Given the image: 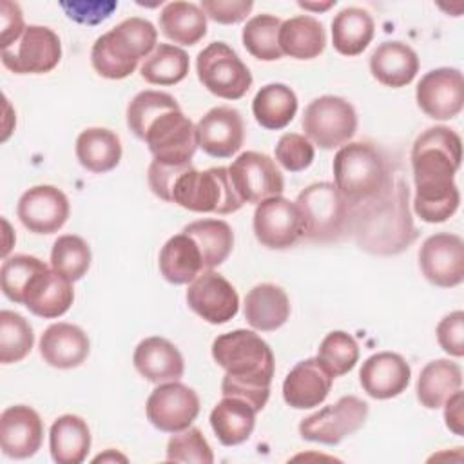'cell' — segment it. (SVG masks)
<instances>
[{
    "mask_svg": "<svg viewBox=\"0 0 464 464\" xmlns=\"http://www.w3.org/2000/svg\"><path fill=\"white\" fill-rule=\"evenodd\" d=\"M132 362L141 377L156 384L179 381L185 372L181 352L170 341L156 335L140 341Z\"/></svg>",
    "mask_w": 464,
    "mask_h": 464,
    "instance_id": "d4e9b609",
    "label": "cell"
},
{
    "mask_svg": "<svg viewBox=\"0 0 464 464\" xmlns=\"http://www.w3.org/2000/svg\"><path fill=\"white\" fill-rule=\"evenodd\" d=\"M72 301H74V290L71 281L53 270L47 283L42 286V290L34 295V299L25 308L38 317L56 319L71 308Z\"/></svg>",
    "mask_w": 464,
    "mask_h": 464,
    "instance_id": "ee69618b",
    "label": "cell"
},
{
    "mask_svg": "<svg viewBox=\"0 0 464 464\" xmlns=\"http://www.w3.org/2000/svg\"><path fill=\"white\" fill-rule=\"evenodd\" d=\"M199 7L214 22L230 25L243 22L250 14L254 4L250 0H203Z\"/></svg>",
    "mask_w": 464,
    "mask_h": 464,
    "instance_id": "f907efd6",
    "label": "cell"
},
{
    "mask_svg": "<svg viewBox=\"0 0 464 464\" xmlns=\"http://www.w3.org/2000/svg\"><path fill=\"white\" fill-rule=\"evenodd\" d=\"M2 16V49H7L13 45L25 31L27 25H24V14L16 2L4 0L0 7Z\"/></svg>",
    "mask_w": 464,
    "mask_h": 464,
    "instance_id": "f5cc1de1",
    "label": "cell"
},
{
    "mask_svg": "<svg viewBox=\"0 0 464 464\" xmlns=\"http://www.w3.org/2000/svg\"><path fill=\"white\" fill-rule=\"evenodd\" d=\"M350 234L368 254L397 256L404 252L417 239L408 185L402 179H393L381 196L353 207Z\"/></svg>",
    "mask_w": 464,
    "mask_h": 464,
    "instance_id": "3957f363",
    "label": "cell"
},
{
    "mask_svg": "<svg viewBox=\"0 0 464 464\" xmlns=\"http://www.w3.org/2000/svg\"><path fill=\"white\" fill-rule=\"evenodd\" d=\"M304 136L321 149L346 145L357 130V114L350 102L341 96L324 94L312 100L301 120Z\"/></svg>",
    "mask_w": 464,
    "mask_h": 464,
    "instance_id": "ba28073f",
    "label": "cell"
},
{
    "mask_svg": "<svg viewBox=\"0 0 464 464\" xmlns=\"http://www.w3.org/2000/svg\"><path fill=\"white\" fill-rule=\"evenodd\" d=\"M334 377L317 357L299 361L283 381V399L290 408L306 410L319 406L330 393Z\"/></svg>",
    "mask_w": 464,
    "mask_h": 464,
    "instance_id": "603a6c76",
    "label": "cell"
},
{
    "mask_svg": "<svg viewBox=\"0 0 464 464\" xmlns=\"http://www.w3.org/2000/svg\"><path fill=\"white\" fill-rule=\"evenodd\" d=\"M89 350L87 334L71 323H54L40 337V355L53 368H76L87 359Z\"/></svg>",
    "mask_w": 464,
    "mask_h": 464,
    "instance_id": "cb8c5ba5",
    "label": "cell"
},
{
    "mask_svg": "<svg viewBox=\"0 0 464 464\" xmlns=\"http://www.w3.org/2000/svg\"><path fill=\"white\" fill-rule=\"evenodd\" d=\"M80 165L94 174L112 170L121 160V141L116 132L103 127H89L76 138Z\"/></svg>",
    "mask_w": 464,
    "mask_h": 464,
    "instance_id": "1f68e13d",
    "label": "cell"
},
{
    "mask_svg": "<svg viewBox=\"0 0 464 464\" xmlns=\"http://www.w3.org/2000/svg\"><path fill=\"white\" fill-rule=\"evenodd\" d=\"M167 460L212 464V450L198 428H187L174 433L167 442Z\"/></svg>",
    "mask_w": 464,
    "mask_h": 464,
    "instance_id": "bcb514c9",
    "label": "cell"
},
{
    "mask_svg": "<svg viewBox=\"0 0 464 464\" xmlns=\"http://www.w3.org/2000/svg\"><path fill=\"white\" fill-rule=\"evenodd\" d=\"M192 163L187 165H163L160 161H154L149 165V172H147V179H149V187L150 190L170 203V190L176 183V179L187 170L190 169Z\"/></svg>",
    "mask_w": 464,
    "mask_h": 464,
    "instance_id": "816d5d0a",
    "label": "cell"
},
{
    "mask_svg": "<svg viewBox=\"0 0 464 464\" xmlns=\"http://www.w3.org/2000/svg\"><path fill=\"white\" fill-rule=\"evenodd\" d=\"M188 54L172 44H160L143 60L141 78L152 85H174L188 74Z\"/></svg>",
    "mask_w": 464,
    "mask_h": 464,
    "instance_id": "74e56055",
    "label": "cell"
},
{
    "mask_svg": "<svg viewBox=\"0 0 464 464\" xmlns=\"http://www.w3.org/2000/svg\"><path fill=\"white\" fill-rule=\"evenodd\" d=\"M332 169L334 185L352 207L375 199L393 181L384 154L368 141L343 145L334 156Z\"/></svg>",
    "mask_w": 464,
    "mask_h": 464,
    "instance_id": "277c9868",
    "label": "cell"
},
{
    "mask_svg": "<svg viewBox=\"0 0 464 464\" xmlns=\"http://www.w3.org/2000/svg\"><path fill=\"white\" fill-rule=\"evenodd\" d=\"M60 7L65 14L78 24L96 25L107 20L118 7L114 0H72V2H60Z\"/></svg>",
    "mask_w": 464,
    "mask_h": 464,
    "instance_id": "c3c4849f",
    "label": "cell"
},
{
    "mask_svg": "<svg viewBox=\"0 0 464 464\" xmlns=\"http://www.w3.org/2000/svg\"><path fill=\"white\" fill-rule=\"evenodd\" d=\"M281 20L274 14H257L246 22L241 33L245 49L257 60L274 62L283 56L279 47Z\"/></svg>",
    "mask_w": 464,
    "mask_h": 464,
    "instance_id": "ab89813d",
    "label": "cell"
},
{
    "mask_svg": "<svg viewBox=\"0 0 464 464\" xmlns=\"http://www.w3.org/2000/svg\"><path fill=\"white\" fill-rule=\"evenodd\" d=\"M187 304L210 324L228 323L239 310L236 288L218 272L203 270L187 290Z\"/></svg>",
    "mask_w": 464,
    "mask_h": 464,
    "instance_id": "ac0fdd59",
    "label": "cell"
},
{
    "mask_svg": "<svg viewBox=\"0 0 464 464\" xmlns=\"http://www.w3.org/2000/svg\"><path fill=\"white\" fill-rule=\"evenodd\" d=\"M160 272L172 285L192 283L205 268L198 245L185 232L172 236L160 250Z\"/></svg>",
    "mask_w": 464,
    "mask_h": 464,
    "instance_id": "83f0119b",
    "label": "cell"
},
{
    "mask_svg": "<svg viewBox=\"0 0 464 464\" xmlns=\"http://www.w3.org/2000/svg\"><path fill=\"white\" fill-rule=\"evenodd\" d=\"M196 71L203 87L223 100H239L252 85L248 67L225 42L208 44L196 58Z\"/></svg>",
    "mask_w": 464,
    "mask_h": 464,
    "instance_id": "30bf717a",
    "label": "cell"
},
{
    "mask_svg": "<svg viewBox=\"0 0 464 464\" xmlns=\"http://www.w3.org/2000/svg\"><path fill=\"white\" fill-rule=\"evenodd\" d=\"M252 112L261 127L268 130L285 129L297 112V96L285 83H268L256 92Z\"/></svg>",
    "mask_w": 464,
    "mask_h": 464,
    "instance_id": "d590c367",
    "label": "cell"
},
{
    "mask_svg": "<svg viewBox=\"0 0 464 464\" xmlns=\"http://www.w3.org/2000/svg\"><path fill=\"white\" fill-rule=\"evenodd\" d=\"M462 160L460 136L444 125L426 129L411 147L413 210L426 223L450 219L460 203L455 174Z\"/></svg>",
    "mask_w": 464,
    "mask_h": 464,
    "instance_id": "6da1fadb",
    "label": "cell"
},
{
    "mask_svg": "<svg viewBox=\"0 0 464 464\" xmlns=\"http://www.w3.org/2000/svg\"><path fill=\"white\" fill-rule=\"evenodd\" d=\"M370 71L386 87H404L419 72V56L404 42H382L370 56Z\"/></svg>",
    "mask_w": 464,
    "mask_h": 464,
    "instance_id": "484cf974",
    "label": "cell"
},
{
    "mask_svg": "<svg viewBox=\"0 0 464 464\" xmlns=\"http://www.w3.org/2000/svg\"><path fill=\"white\" fill-rule=\"evenodd\" d=\"M62 58L58 34L44 25H27L24 34L2 49V63L14 74H44L53 71Z\"/></svg>",
    "mask_w": 464,
    "mask_h": 464,
    "instance_id": "7c38bea8",
    "label": "cell"
},
{
    "mask_svg": "<svg viewBox=\"0 0 464 464\" xmlns=\"http://www.w3.org/2000/svg\"><path fill=\"white\" fill-rule=\"evenodd\" d=\"M91 266V248L87 241L74 234L60 236L51 250V268L71 283L82 279Z\"/></svg>",
    "mask_w": 464,
    "mask_h": 464,
    "instance_id": "60d3db41",
    "label": "cell"
},
{
    "mask_svg": "<svg viewBox=\"0 0 464 464\" xmlns=\"http://www.w3.org/2000/svg\"><path fill=\"white\" fill-rule=\"evenodd\" d=\"M67 196L53 185H36L25 190L16 205L22 225L34 234H54L69 218Z\"/></svg>",
    "mask_w": 464,
    "mask_h": 464,
    "instance_id": "d6986e66",
    "label": "cell"
},
{
    "mask_svg": "<svg viewBox=\"0 0 464 464\" xmlns=\"http://www.w3.org/2000/svg\"><path fill=\"white\" fill-rule=\"evenodd\" d=\"M422 276L435 286L453 288L464 279V241L457 234L437 232L419 250Z\"/></svg>",
    "mask_w": 464,
    "mask_h": 464,
    "instance_id": "9a60e30c",
    "label": "cell"
},
{
    "mask_svg": "<svg viewBox=\"0 0 464 464\" xmlns=\"http://www.w3.org/2000/svg\"><path fill=\"white\" fill-rule=\"evenodd\" d=\"M161 33L181 45H196L207 34V14L192 2H169L160 13Z\"/></svg>",
    "mask_w": 464,
    "mask_h": 464,
    "instance_id": "e575fe53",
    "label": "cell"
},
{
    "mask_svg": "<svg viewBox=\"0 0 464 464\" xmlns=\"http://www.w3.org/2000/svg\"><path fill=\"white\" fill-rule=\"evenodd\" d=\"M147 419L154 428L165 433H178L196 420L199 413V397L198 393L178 382H161L158 384L145 404Z\"/></svg>",
    "mask_w": 464,
    "mask_h": 464,
    "instance_id": "4fadbf2b",
    "label": "cell"
},
{
    "mask_svg": "<svg viewBox=\"0 0 464 464\" xmlns=\"http://www.w3.org/2000/svg\"><path fill=\"white\" fill-rule=\"evenodd\" d=\"M51 457L58 464H80L91 450V431L87 422L72 413L58 417L49 431Z\"/></svg>",
    "mask_w": 464,
    "mask_h": 464,
    "instance_id": "f1b7e54d",
    "label": "cell"
},
{
    "mask_svg": "<svg viewBox=\"0 0 464 464\" xmlns=\"http://www.w3.org/2000/svg\"><path fill=\"white\" fill-rule=\"evenodd\" d=\"M254 234L266 248L283 250L295 245L303 237V221L297 205L283 196L257 203Z\"/></svg>",
    "mask_w": 464,
    "mask_h": 464,
    "instance_id": "2e32d148",
    "label": "cell"
},
{
    "mask_svg": "<svg viewBox=\"0 0 464 464\" xmlns=\"http://www.w3.org/2000/svg\"><path fill=\"white\" fill-rule=\"evenodd\" d=\"M232 185L245 203H261L281 196L285 179L276 161L261 152L246 150L239 154L228 167Z\"/></svg>",
    "mask_w": 464,
    "mask_h": 464,
    "instance_id": "5bb4252c",
    "label": "cell"
},
{
    "mask_svg": "<svg viewBox=\"0 0 464 464\" xmlns=\"http://www.w3.org/2000/svg\"><path fill=\"white\" fill-rule=\"evenodd\" d=\"M103 462V460H127V457H123V455H118V453H112V451H107V453H103V455H98L96 459H94V462Z\"/></svg>",
    "mask_w": 464,
    "mask_h": 464,
    "instance_id": "9f6ffc18",
    "label": "cell"
},
{
    "mask_svg": "<svg viewBox=\"0 0 464 464\" xmlns=\"http://www.w3.org/2000/svg\"><path fill=\"white\" fill-rule=\"evenodd\" d=\"M290 315V301L286 292L272 283L256 285L245 297V319L259 332H274L281 328Z\"/></svg>",
    "mask_w": 464,
    "mask_h": 464,
    "instance_id": "4316f807",
    "label": "cell"
},
{
    "mask_svg": "<svg viewBox=\"0 0 464 464\" xmlns=\"http://www.w3.org/2000/svg\"><path fill=\"white\" fill-rule=\"evenodd\" d=\"M158 42L156 27L140 16H130L96 38L91 49L94 71L109 80L130 76L138 62L147 58Z\"/></svg>",
    "mask_w": 464,
    "mask_h": 464,
    "instance_id": "5b68a950",
    "label": "cell"
},
{
    "mask_svg": "<svg viewBox=\"0 0 464 464\" xmlns=\"http://www.w3.org/2000/svg\"><path fill=\"white\" fill-rule=\"evenodd\" d=\"M375 24L368 11L361 7H344L332 20L334 49L344 56L361 54L373 38Z\"/></svg>",
    "mask_w": 464,
    "mask_h": 464,
    "instance_id": "836d02e7",
    "label": "cell"
},
{
    "mask_svg": "<svg viewBox=\"0 0 464 464\" xmlns=\"http://www.w3.org/2000/svg\"><path fill=\"white\" fill-rule=\"evenodd\" d=\"M437 341L440 348L453 357L464 355V312L455 310L437 324Z\"/></svg>",
    "mask_w": 464,
    "mask_h": 464,
    "instance_id": "681fc988",
    "label": "cell"
},
{
    "mask_svg": "<svg viewBox=\"0 0 464 464\" xmlns=\"http://www.w3.org/2000/svg\"><path fill=\"white\" fill-rule=\"evenodd\" d=\"M326 45L323 24L308 14L288 18L279 29V47L283 54L295 60L317 58Z\"/></svg>",
    "mask_w": 464,
    "mask_h": 464,
    "instance_id": "f546056e",
    "label": "cell"
},
{
    "mask_svg": "<svg viewBox=\"0 0 464 464\" xmlns=\"http://www.w3.org/2000/svg\"><path fill=\"white\" fill-rule=\"evenodd\" d=\"M256 410L236 397H223L210 411V426L223 446H237L254 431Z\"/></svg>",
    "mask_w": 464,
    "mask_h": 464,
    "instance_id": "4dcf8cb0",
    "label": "cell"
},
{
    "mask_svg": "<svg viewBox=\"0 0 464 464\" xmlns=\"http://www.w3.org/2000/svg\"><path fill=\"white\" fill-rule=\"evenodd\" d=\"M212 357L227 372L221 381L223 397L241 399L261 411L276 368L272 348L250 330H234L214 339Z\"/></svg>",
    "mask_w": 464,
    "mask_h": 464,
    "instance_id": "7a4b0ae2",
    "label": "cell"
},
{
    "mask_svg": "<svg viewBox=\"0 0 464 464\" xmlns=\"http://www.w3.org/2000/svg\"><path fill=\"white\" fill-rule=\"evenodd\" d=\"M368 417V404L355 397L344 395L337 402L308 415L299 424V435L304 440L335 446L348 435L361 430Z\"/></svg>",
    "mask_w": 464,
    "mask_h": 464,
    "instance_id": "8fae6325",
    "label": "cell"
},
{
    "mask_svg": "<svg viewBox=\"0 0 464 464\" xmlns=\"http://www.w3.org/2000/svg\"><path fill=\"white\" fill-rule=\"evenodd\" d=\"M170 203L192 212L214 214H232L245 205L232 185L228 167H212L203 172L187 169L170 190Z\"/></svg>",
    "mask_w": 464,
    "mask_h": 464,
    "instance_id": "52a82bcc",
    "label": "cell"
},
{
    "mask_svg": "<svg viewBox=\"0 0 464 464\" xmlns=\"http://www.w3.org/2000/svg\"><path fill=\"white\" fill-rule=\"evenodd\" d=\"M417 105L433 120H451L464 107V78L455 67L426 72L415 91Z\"/></svg>",
    "mask_w": 464,
    "mask_h": 464,
    "instance_id": "e0dca14e",
    "label": "cell"
},
{
    "mask_svg": "<svg viewBox=\"0 0 464 464\" xmlns=\"http://www.w3.org/2000/svg\"><path fill=\"white\" fill-rule=\"evenodd\" d=\"M317 359L334 379L341 377L359 361L357 341L343 330L330 332L319 344Z\"/></svg>",
    "mask_w": 464,
    "mask_h": 464,
    "instance_id": "7bdbcfd3",
    "label": "cell"
},
{
    "mask_svg": "<svg viewBox=\"0 0 464 464\" xmlns=\"http://www.w3.org/2000/svg\"><path fill=\"white\" fill-rule=\"evenodd\" d=\"M198 147L212 158H232L245 141V123L237 109H210L196 125Z\"/></svg>",
    "mask_w": 464,
    "mask_h": 464,
    "instance_id": "ffe728a7",
    "label": "cell"
},
{
    "mask_svg": "<svg viewBox=\"0 0 464 464\" xmlns=\"http://www.w3.org/2000/svg\"><path fill=\"white\" fill-rule=\"evenodd\" d=\"M47 268L49 266L34 256L14 254L5 257L0 268V285L4 295L13 303L24 304L27 292Z\"/></svg>",
    "mask_w": 464,
    "mask_h": 464,
    "instance_id": "f35d334b",
    "label": "cell"
},
{
    "mask_svg": "<svg viewBox=\"0 0 464 464\" xmlns=\"http://www.w3.org/2000/svg\"><path fill=\"white\" fill-rule=\"evenodd\" d=\"M462 386V370L450 359L428 362L417 379V399L428 410L440 408Z\"/></svg>",
    "mask_w": 464,
    "mask_h": 464,
    "instance_id": "d6a6232c",
    "label": "cell"
},
{
    "mask_svg": "<svg viewBox=\"0 0 464 464\" xmlns=\"http://www.w3.org/2000/svg\"><path fill=\"white\" fill-rule=\"evenodd\" d=\"M299 7L303 9H310V11H326L330 9L332 5H335V0H330V2H324V4H310V2H297Z\"/></svg>",
    "mask_w": 464,
    "mask_h": 464,
    "instance_id": "11a10c76",
    "label": "cell"
},
{
    "mask_svg": "<svg viewBox=\"0 0 464 464\" xmlns=\"http://www.w3.org/2000/svg\"><path fill=\"white\" fill-rule=\"evenodd\" d=\"M462 404H464V393L457 390L448 401L442 404L444 406V420L446 426L455 433V435H464V415H462Z\"/></svg>",
    "mask_w": 464,
    "mask_h": 464,
    "instance_id": "db71d44e",
    "label": "cell"
},
{
    "mask_svg": "<svg viewBox=\"0 0 464 464\" xmlns=\"http://www.w3.org/2000/svg\"><path fill=\"white\" fill-rule=\"evenodd\" d=\"M183 232L194 239L201 252L203 268L212 270L219 266L232 252L234 232L227 221L199 219L188 223Z\"/></svg>",
    "mask_w": 464,
    "mask_h": 464,
    "instance_id": "8d00e7d4",
    "label": "cell"
},
{
    "mask_svg": "<svg viewBox=\"0 0 464 464\" xmlns=\"http://www.w3.org/2000/svg\"><path fill=\"white\" fill-rule=\"evenodd\" d=\"M141 140L147 143L154 161L163 165L192 163L198 149L196 125L179 107L169 109L156 116L143 130Z\"/></svg>",
    "mask_w": 464,
    "mask_h": 464,
    "instance_id": "9c48e42d",
    "label": "cell"
},
{
    "mask_svg": "<svg viewBox=\"0 0 464 464\" xmlns=\"http://www.w3.org/2000/svg\"><path fill=\"white\" fill-rule=\"evenodd\" d=\"M34 334L29 321L13 312H0V362L11 364L22 361L33 348Z\"/></svg>",
    "mask_w": 464,
    "mask_h": 464,
    "instance_id": "b9f144b4",
    "label": "cell"
},
{
    "mask_svg": "<svg viewBox=\"0 0 464 464\" xmlns=\"http://www.w3.org/2000/svg\"><path fill=\"white\" fill-rule=\"evenodd\" d=\"M179 107L176 98L161 91H141L127 105V125L141 140L145 127L161 112Z\"/></svg>",
    "mask_w": 464,
    "mask_h": 464,
    "instance_id": "f6af8a7d",
    "label": "cell"
},
{
    "mask_svg": "<svg viewBox=\"0 0 464 464\" xmlns=\"http://www.w3.org/2000/svg\"><path fill=\"white\" fill-rule=\"evenodd\" d=\"M295 205L303 221V237L334 243L350 234L353 207L330 181L312 183L299 192Z\"/></svg>",
    "mask_w": 464,
    "mask_h": 464,
    "instance_id": "8992f818",
    "label": "cell"
},
{
    "mask_svg": "<svg viewBox=\"0 0 464 464\" xmlns=\"http://www.w3.org/2000/svg\"><path fill=\"white\" fill-rule=\"evenodd\" d=\"M315 150L312 141L297 132H286L276 145V160L288 172H301L314 161Z\"/></svg>",
    "mask_w": 464,
    "mask_h": 464,
    "instance_id": "7dc6e473",
    "label": "cell"
},
{
    "mask_svg": "<svg viewBox=\"0 0 464 464\" xmlns=\"http://www.w3.org/2000/svg\"><path fill=\"white\" fill-rule=\"evenodd\" d=\"M411 377V368L406 359L393 352H379L370 355L359 372L362 390L379 401L401 395Z\"/></svg>",
    "mask_w": 464,
    "mask_h": 464,
    "instance_id": "7402d4cb",
    "label": "cell"
},
{
    "mask_svg": "<svg viewBox=\"0 0 464 464\" xmlns=\"http://www.w3.org/2000/svg\"><path fill=\"white\" fill-rule=\"evenodd\" d=\"M44 439V422L40 415L25 406L14 404L0 415V446L9 459H29L33 457Z\"/></svg>",
    "mask_w": 464,
    "mask_h": 464,
    "instance_id": "44dd1931",
    "label": "cell"
}]
</instances>
